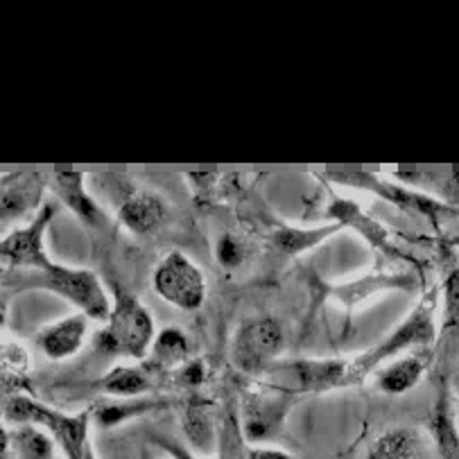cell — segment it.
<instances>
[{"label": "cell", "instance_id": "6da1fadb", "mask_svg": "<svg viewBox=\"0 0 459 459\" xmlns=\"http://www.w3.org/2000/svg\"><path fill=\"white\" fill-rule=\"evenodd\" d=\"M154 324L150 313L132 294L116 290V303L109 315V326L100 333L95 346L107 355L143 358L152 344Z\"/></svg>", "mask_w": 459, "mask_h": 459}, {"label": "cell", "instance_id": "7a4b0ae2", "mask_svg": "<svg viewBox=\"0 0 459 459\" xmlns=\"http://www.w3.org/2000/svg\"><path fill=\"white\" fill-rule=\"evenodd\" d=\"M5 414L10 421L19 423H39L46 428L50 435L57 439L68 459H84L86 450H89V419L91 412L75 414V417H66V414L53 412L48 407L39 405V403L30 401L25 396H14L7 401Z\"/></svg>", "mask_w": 459, "mask_h": 459}, {"label": "cell", "instance_id": "3957f363", "mask_svg": "<svg viewBox=\"0 0 459 459\" xmlns=\"http://www.w3.org/2000/svg\"><path fill=\"white\" fill-rule=\"evenodd\" d=\"M37 285H43V288L62 294L64 299L75 303L77 308H82L86 317L109 319V299H107L105 290H102L93 272L71 270V267H62L53 263V265L41 272Z\"/></svg>", "mask_w": 459, "mask_h": 459}, {"label": "cell", "instance_id": "277c9868", "mask_svg": "<svg viewBox=\"0 0 459 459\" xmlns=\"http://www.w3.org/2000/svg\"><path fill=\"white\" fill-rule=\"evenodd\" d=\"M154 290L177 308L195 310L202 306L206 283L202 270H197L184 254L172 251L154 272Z\"/></svg>", "mask_w": 459, "mask_h": 459}, {"label": "cell", "instance_id": "5b68a950", "mask_svg": "<svg viewBox=\"0 0 459 459\" xmlns=\"http://www.w3.org/2000/svg\"><path fill=\"white\" fill-rule=\"evenodd\" d=\"M283 331L276 319H251L242 324L233 342V362L245 374H261L281 351Z\"/></svg>", "mask_w": 459, "mask_h": 459}, {"label": "cell", "instance_id": "8992f818", "mask_svg": "<svg viewBox=\"0 0 459 459\" xmlns=\"http://www.w3.org/2000/svg\"><path fill=\"white\" fill-rule=\"evenodd\" d=\"M432 335V319H430V310L421 308L412 315V317L407 319L396 333H394L389 340H385L383 344L376 346L374 351H369L367 355L358 358L353 365H349V380L346 383H355V380L365 378L374 367H378L385 358L394 355L396 351L405 349L410 344H419V342H428Z\"/></svg>", "mask_w": 459, "mask_h": 459}, {"label": "cell", "instance_id": "52a82bcc", "mask_svg": "<svg viewBox=\"0 0 459 459\" xmlns=\"http://www.w3.org/2000/svg\"><path fill=\"white\" fill-rule=\"evenodd\" d=\"M53 206H46L28 227L16 229L12 236L3 240V258L14 267H25V270L43 272L53 263L48 261L46 249H43V231L53 218Z\"/></svg>", "mask_w": 459, "mask_h": 459}, {"label": "cell", "instance_id": "ba28073f", "mask_svg": "<svg viewBox=\"0 0 459 459\" xmlns=\"http://www.w3.org/2000/svg\"><path fill=\"white\" fill-rule=\"evenodd\" d=\"M50 184H53L55 195L66 204L82 222L91 224V227H98V224L105 222V215L98 209V204L86 195L82 172H55L50 177Z\"/></svg>", "mask_w": 459, "mask_h": 459}, {"label": "cell", "instance_id": "9c48e42d", "mask_svg": "<svg viewBox=\"0 0 459 459\" xmlns=\"http://www.w3.org/2000/svg\"><path fill=\"white\" fill-rule=\"evenodd\" d=\"M86 335V315H73V317L57 322L48 331L41 333L39 344L46 351L48 358L64 360L68 355L77 353Z\"/></svg>", "mask_w": 459, "mask_h": 459}, {"label": "cell", "instance_id": "30bf717a", "mask_svg": "<svg viewBox=\"0 0 459 459\" xmlns=\"http://www.w3.org/2000/svg\"><path fill=\"white\" fill-rule=\"evenodd\" d=\"M166 215V206L157 195L134 193L120 206V220L134 233H147L157 227Z\"/></svg>", "mask_w": 459, "mask_h": 459}, {"label": "cell", "instance_id": "8fae6325", "mask_svg": "<svg viewBox=\"0 0 459 459\" xmlns=\"http://www.w3.org/2000/svg\"><path fill=\"white\" fill-rule=\"evenodd\" d=\"M41 177L39 175H16L14 181L5 177L3 181V195H0V209H3V218L12 220L14 215L28 213L39 202L41 195Z\"/></svg>", "mask_w": 459, "mask_h": 459}, {"label": "cell", "instance_id": "7c38bea8", "mask_svg": "<svg viewBox=\"0 0 459 459\" xmlns=\"http://www.w3.org/2000/svg\"><path fill=\"white\" fill-rule=\"evenodd\" d=\"M292 371L303 389H331L349 380V365L340 360H299Z\"/></svg>", "mask_w": 459, "mask_h": 459}, {"label": "cell", "instance_id": "4fadbf2b", "mask_svg": "<svg viewBox=\"0 0 459 459\" xmlns=\"http://www.w3.org/2000/svg\"><path fill=\"white\" fill-rule=\"evenodd\" d=\"M184 432L195 450H199L202 455L213 453L215 448L213 421H211V414L209 410L204 407V403L193 401L188 407H186Z\"/></svg>", "mask_w": 459, "mask_h": 459}, {"label": "cell", "instance_id": "5bb4252c", "mask_svg": "<svg viewBox=\"0 0 459 459\" xmlns=\"http://www.w3.org/2000/svg\"><path fill=\"white\" fill-rule=\"evenodd\" d=\"M423 371H426V362L421 358H417V355L403 358L380 374V389L385 394H394V396L410 392L421 380Z\"/></svg>", "mask_w": 459, "mask_h": 459}, {"label": "cell", "instance_id": "9a60e30c", "mask_svg": "<svg viewBox=\"0 0 459 459\" xmlns=\"http://www.w3.org/2000/svg\"><path fill=\"white\" fill-rule=\"evenodd\" d=\"M419 437L407 428H394L371 444L367 459H412L417 453Z\"/></svg>", "mask_w": 459, "mask_h": 459}, {"label": "cell", "instance_id": "2e32d148", "mask_svg": "<svg viewBox=\"0 0 459 459\" xmlns=\"http://www.w3.org/2000/svg\"><path fill=\"white\" fill-rule=\"evenodd\" d=\"M100 387L111 396H141L150 389V376L145 367H116L102 378Z\"/></svg>", "mask_w": 459, "mask_h": 459}, {"label": "cell", "instance_id": "e0dca14e", "mask_svg": "<svg viewBox=\"0 0 459 459\" xmlns=\"http://www.w3.org/2000/svg\"><path fill=\"white\" fill-rule=\"evenodd\" d=\"M432 428H435L441 459H459V430L457 423H455L453 407H450V401L446 394H441L439 403H437Z\"/></svg>", "mask_w": 459, "mask_h": 459}, {"label": "cell", "instance_id": "ac0fdd59", "mask_svg": "<svg viewBox=\"0 0 459 459\" xmlns=\"http://www.w3.org/2000/svg\"><path fill=\"white\" fill-rule=\"evenodd\" d=\"M186 351H188V346H186L184 333L177 331V328H166L154 344L152 362L147 365V369H168V367L184 360Z\"/></svg>", "mask_w": 459, "mask_h": 459}, {"label": "cell", "instance_id": "d6986e66", "mask_svg": "<svg viewBox=\"0 0 459 459\" xmlns=\"http://www.w3.org/2000/svg\"><path fill=\"white\" fill-rule=\"evenodd\" d=\"M337 227L328 229H317V231H297V229H281L276 233V245L279 249L288 251V254H299V251L308 249V247L317 245L319 240L328 236V233L335 231Z\"/></svg>", "mask_w": 459, "mask_h": 459}, {"label": "cell", "instance_id": "ffe728a7", "mask_svg": "<svg viewBox=\"0 0 459 459\" xmlns=\"http://www.w3.org/2000/svg\"><path fill=\"white\" fill-rule=\"evenodd\" d=\"M16 450H19L21 459H50L53 457V439L34 428H25L16 435Z\"/></svg>", "mask_w": 459, "mask_h": 459}, {"label": "cell", "instance_id": "44dd1931", "mask_svg": "<svg viewBox=\"0 0 459 459\" xmlns=\"http://www.w3.org/2000/svg\"><path fill=\"white\" fill-rule=\"evenodd\" d=\"M147 403H114V405H105L98 410V419L102 426H116V423L125 421L129 417H136V414L145 412Z\"/></svg>", "mask_w": 459, "mask_h": 459}, {"label": "cell", "instance_id": "7402d4cb", "mask_svg": "<svg viewBox=\"0 0 459 459\" xmlns=\"http://www.w3.org/2000/svg\"><path fill=\"white\" fill-rule=\"evenodd\" d=\"M218 261L222 263V267H227V270H233V267H238L245 261V247H242L236 238L227 233V236H222V240H220L218 245Z\"/></svg>", "mask_w": 459, "mask_h": 459}, {"label": "cell", "instance_id": "603a6c76", "mask_svg": "<svg viewBox=\"0 0 459 459\" xmlns=\"http://www.w3.org/2000/svg\"><path fill=\"white\" fill-rule=\"evenodd\" d=\"M437 188H439L441 197L444 199H448V202H459V172L446 175Z\"/></svg>", "mask_w": 459, "mask_h": 459}, {"label": "cell", "instance_id": "cb8c5ba5", "mask_svg": "<svg viewBox=\"0 0 459 459\" xmlns=\"http://www.w3.org/2000/svg\"><path fill=\"white\" fill-rule=\"evenodd\" d=\"M448 313L453 322H459V276L448 285Z\"/></svg>", "mask_w": 459, "mask_h": 459}, {"label": "cell", "instance_id": "d4e9b609", "mask_svg": "<svg viewBox=\"0 0 459 459\" xmlns=\"http://www.w3.org/2000/svg\"><path fill=\"white\" fill-rule=\"evenodd\" d=\"M202 376H204L202 365H199V362H193V365H188L184 371H181L179 378L184 380L186 385H199L202 383Z\"/></svg>", "mask_w": 459, "mask_h": 459}, {"label": "cell", "instance_id": "484cf974", "mask_svg": "<svg viewBox=\"0 0 459 459\" xmlns=\"http://www.w3.org/2000/svg\"><path fill=\"white\" fill-rule=\"evenodd\" d=\"M249 459H292L290 455H285L283 450H272V448H256L251 450Z\"/></svg>", "mask_w": 459, "mask_h": 459}, {"label": "cell", "instance_id": "4316f807", "mask_svg": "<svg viewBox=\"0 0 459 459\" xmlns=\"http://www.w3.org/2000/svg\"><path fill=\"white\" fill-rule=\"evenodd\" d=\"M161 448H166L168 453H170L175 459H197V457H193V455H190V450L181 448L179 444H170V441H161Z\"/></svg>", "mask_w": 459, "mask_h": 459}, {"label": "cell", "instance_id": "83f0119b", "mask_svg": "<svg viewBox=\"0 0 459 459\" xmlns=\"http://www.w3.org/2000/svg\"><path fill=\"white\" fill-rule=\"evenodd\" d=\"M84 459H95L93 457V450H91V446H89V450H86V457Z\"/></svg>", "mask_w": 459, "mask_h": 459}]
</instances>
